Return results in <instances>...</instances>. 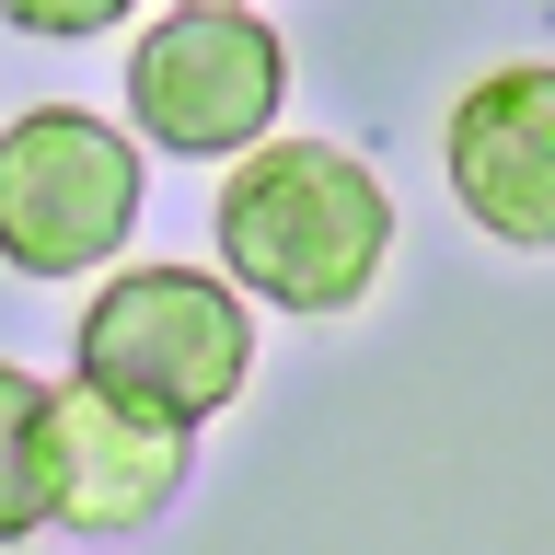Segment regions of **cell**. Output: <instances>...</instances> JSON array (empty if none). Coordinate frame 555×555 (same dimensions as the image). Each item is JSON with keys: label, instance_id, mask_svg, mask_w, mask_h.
I'll return each mask as SVG.
<instances>
[{"label": "cell", "instance_id": "cell-8", "mask_svg": "<svg viewBox=\"0 0 555 555\" xmlns=\"http://www.w3.org/2000/svg\"><path fill=\"white\" fill-rule=\"evenodd\" d=\"M12 24H35V35H104V24H128V0H12Z\"/></svg>", "mask_w": 555, "mask_h": 555}, {"label": "cell", "instance_id": "cell-7", "mask_svg": "<svg viewBox=\"0 0 555 555\" xmlns=\"http://www.w3.org/2000/svg\"><path fill=\"white\" fill-rule=\"evenodd\" d=\"M47 520V382L0 359V544Z\"/></svg>", "mask_w": 555, "mask_h": 555}, {"label": "cell", "instance_id": "cell-9", "mask_svg": "<svg viewBox=\"0 0 555 555\" xmlns=\"http://www.w3.org/2000/svg\"><path fill=\"white\" fill-rule=\"evenodd\" d=\"M173 12H255V0H173Z\"/></svg>", "mask_w": 555, "mask_h": 555}, {"label": "cell", "instance_id": "cell-5", "mask_svg": "<svg viewBox=\"0 0 555 555\" xmlns=\"http://www.w3.org/2000/svg\"><path fill=\"white\" fill-rule=\"evenodd\" d=\"M451 185L498 243H544L555 232V69L509 59L451 104Z\"/></svg>", "mask_w": 555, "mask_h": 555}, {"label": "cell", "instance_id": "cell-6", "mask_svg": "<svg viewBox=\"0 0 555 555\" xmlns=\"http://www.w3.org/2000/svg\"><path fill=\"white\" fill-rule=\"evenodd\" d=\"M185 486V440L151 416L104 405V393H47V520L69 532H139L163 520V498Z\"/></svg>", "mask_w": 555, "mask_h": 555}, {"label": "cell", "instance_id": "cell-3", "mask_svg": "<svg viewBox=\"0 0 555 555\" xmlns=\"http://www.w3.org/2000/svg\"><path fill=\"white\" fill-rule=\"evenodd\" d=\"M139 220V139L93 104H35L0 128V255L24 278H93Z\"/></svg>", "mask_w": 555, "mask_h": 555}, {"label": "cell", "instance_id": "cell-4", "mask_svg": "<svg viewBox=\"0 0 555 555\" xmlns=\"http://www.w3.org/2000/svg\"><path fill=\"white\" fill-rule=\"evenodd\" d=\"M289 104V47L255 12H173V24L139 35L128 59V116L185 163H232L278 128Z\"/></svg>", "mask_w": 555, "mask_h": 555}, {"label": "cell", "instance_id": "cell-1", "mask_svg": "<svg viewBox=\"0 0 555 555\" xmlns=\"http://www.w3.org/2000/svg\"><path fill=\"white\" fill-rule=\"evenodd\" d=\"M393 255V197L336 139H255L220 185V267L278 312H347Z\"/></svg>", "mask_w": 555, "mask_h": 555}, {"label": "cell", "instance_id": "cell-2", "mask_svg": "<svg viewBox=\"0 0 555 555\" xmlns=\"http://www.w3.org/2000/svg\"><path fill=\"white\" fill-rule=\"evenodd\" d=\"M69 359H81V393L151 416L173 440H197L208 416L243 393V371H255V324L197 267H128V278H104V301L81 312Z\"/></svg>", "mask_w": 555, "mask_h": 555}]
</instances>
